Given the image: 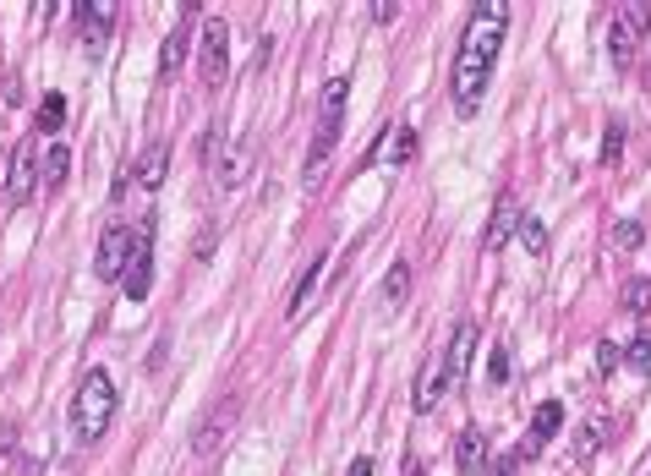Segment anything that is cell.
I'll use <instances>...</instances> for the list:
<instances>
[{
    "mask_svg": "<svg viewBox=\"0 0 651 476\" xmlns=\"http://www.w3.org/2000/svg\"><path fill=\"white\" fill-rule=\"evenodd\" d=\"M504 33H509V6L504 0L471 6L465 33H460V55H455V115H465V121L476 115V104H482V94H487V77H493Z\"/></svg>",
    "mask_w": 651,
    "mask_h": 476,
    "instance_id": "cell-1",
    "label": "cell"
},
{
    "mask_svg": "<svg viewBox=\"0 0 651 476\" xmlns=\"http://www.w3.org/2000/svg\"><path fill=\"white\" fill-rule=\"evenodd\" d=\"M110 416H115V383L104 367H93V373L77 383L72 394V433L77 444H99L104 433H110Z\"/></svg>",
    "mask_w": 651,
    "mask_h": 476,
    "instance_id": "cell-2",
    "label": "cell"
},
{
    "mask_svg": "<svg viewBox=\"0 0 651 476\" xmlns=\"http://www.w3.org/2000/svg\"><path fill=\"white\" fill-rule=\"evenodd\" d=\"M345 99H351V77H329L318 94V132H312V154H307V187L323 176L334 143H340V121H345Z\"/></svg>",
    "mask_w": 651,
    "mask_h": 476,
    "instance_id": "cell-3",
    "label": "cell"
},
{
    "mask_svg": "<svg viewBox=\"0 0 651 476\" xmlns=\"http://www.w3.org/2000/svg\"><path fill=\"white\" fill-rule=\"evenodd\" d=\"M121 285L132 301H143L154 290V219L132 225V252H126V269H121Z\"/></svg>",
    "mask_w": 651,
    "mask_h": 476,
    "instance_id": "cell-4",
    "label": "cell"
},
{
    "mask_svg": "<svg viewBox=\"0 0 651 476\" xmlns=\"http://www.w3.org/2000/svg\"><path fill=\"white\" fill-rule=\"evenodd\" d=\"M197 72H203V83H225L230 72V28L225 17H203V39H197Z\"/></svg>",
    "mask_w": 651,
    "mask_h": 476,
    "instance_id": "cell-5",
    "label": "cell"
},
{
    "mask_svg": "<svg viewBox=\"0 0 651 476\" xmlns=\"http://www.w3.org/2000/svg\"><path fill=\"white\" fill-rule=\"evenodd\" d=\"M455 389V383H449V362H444V351H433L422 362V373H416V383H411V405L416 411H438V400H444V394Z\"/></svg>",
    "mask_w": 651,
    "mask_h": 476,
    "instance_id": "cell-6",
    "label": "cell"
},
{
    "mask_svg": "<svg viewBox=\"0 0 651 476\" xmlns=\"http://www.w3.org/2000/svg\"><path fill=\"white\" fill-rule=\"evenodd\" d=\"M520 197L515 192H498V203H493V219H487V236H482V252H504L509 241H515V230H520Z\"/></svg>",
    "mask_w": 651,
    "mask_h": 476,
    "instance_id": "cell-7",
    "label": "cell"
},
{
    "mask_svg": "<svg viewBox=\"0 0 651 476\" xmlns=\"http://www.w3.org/2000/svg\"><path fill=\"white\" fill-rule=\"evenodd\" d=\"M126 252H132V225H104L99 258H93V274H99V280H121Z\"/></svg>",
    "mask_w": 651,
    "mask_h": 476,
    "instance_id": "cell-8",
    "label": "cell"
},
{
    "mask_svg": "<svg viewBox=\"0 0 651 476\" xmlns=\"http://www.w3.org/2000/svg\"><path fill=\"white\" fill-rule=\"evenodd\" d=\"M11 203H28L33 192H39V143H17V154H11V181H6Z\"/></svg>",
    "mask_w": 651,
    "mask_h": 476,
    "instance_id": "cell-9",
    "label": "cell"
},
{
    "mask_svg": "<svg viewBox=\"0 0 651 476\" xmlns=\"http://www.w3.org/2000/svg\"><path fill=\"white\" fill-rule=\"evenodd\" d=\"M247 176H252V143H219V154H214V181L219 187L236 192Z\"/></svg>",
    "mask_w": 651,
    "mask_h": 476,
    "instance_id": "cell-10",
    "label": "cell"
},
{
    "mask_svg": "<svg viewBox=\"0 0 651 476\" xmlns=\"http://www.w3.org/2000/svg\"><path fill=\"white\" fill-rule=\"evenodd\" d=\"M126 176L137 181V187H165V176H170V143H148L143 154L132 159V170H126Z\"/></svg>",
    "mask_w": 651,
    "mask_h": 476,
    "instance_id": "cell-11",
    "label": "cell"
},
{
    "mask_svg": "<svg viewBox=\"0 0 651 476\" xmlns=\"http://www.w3.org/2000/svg\"><path fill=\"white\" fill-rule=\"evenodd\" d=\"M558 427H564V405H558V400H542V405H537V416H531V438L515 449V455H520V460H531V455H537V449L558 433Z\"/></svg>",
    "mask_w": 651,
    "mask_h": 476,
    "instance_id": "cell-12",
    "label": "cell"
},
{
    "mask_svg": "<svg viewBox=\"0 0 651 476\" xmlns=\"http://www.w3.org/2000/svg\"><path fill=\"white\" fill-rule=\"evenodd\" d=\"M444 362H449V383H465V373H471V362H476V323L471 318L455 323V340H449Z\"/></svg>",
    "mask_w": 651,
    "mask_h": 476,
    "instance_id": "cell-13",
    "label": "cell"
},
{
    "mask_svg": "<svg viewBox=\"0 0 651 476\" xmlns=\"http://www.w3.org/2000/svg\"><path fill=\"white\" fill-rule=\"evenodd\" d=\"M77 22H83L88 50H104V39H110V28H115V6L110 0H83V6H77Z\"/></svg>",
    "mask_w": 651,
    "mask_h": 476,
    "instance_id": "cell-14",
    "label": "cell"
},
{
    "mask_svg": "<svg viewBox=\"0 0 651 476\" xmlns=\"http://www.w3.org/2000/svg\"><path fill=\"white\" fill-rule=\"evenodd\" d=\"M411 159H416V132L411 126H394V132H383V148L367 165H411Z\"/></svg>",
    "mask_w": 651,
    "mask_h": 476,
    "instance_id": "cell-15",
    "label": "cell"
},
{
    "mask_svg": "<svg viewBox=\"0 0 651 476\" xmlns=\"http://www.w3.org/2000/svg\"><path fill=\"white\" fill-rule=\"evenodd\" d=\"M455 466H460V476L487 471V438H482V427H465V433L455 438Z\"/></svg>",
    "mask_w": 651,
    "mask_h": 476,
    "instance_id": "cell-16",
    "label": "cell"
},
{
    "mask_svg": "<svg viewBox=\"0 0 651 476\" xmlns=\"http://www.w3.org/2000/svg\"><path fill=\"white\" fill-rule=\"evenodd\" d=\"M635 44H641V33L630 28V17H624V11H613V22H608V55H613V66H630L635 61Z\"/></svg>",
    "mask_w": 651,
    "mask_h": 476,
    "instance_id": "cell-17",
    "label": "cell"
},
{
    "mask_svg": "<svg viewBox=\"0 0 651 476\" xmlns=\"http://www.w3.org/2000/svg\"><path fill=\"white\" fill-rule=\"evenodd\" d=\"M192 11H197V6H181L176 33H170L165 50H159V77H176V72H181V61H186V22H192Z\"/></svg>",
    "mask_w": 651,
    "mask_h": 476,
    "instance_id": "cell-18",
    "label": "cell"
},
{
    "mask_svg": "<svg viewBox=\"0 0 651 476\" xmlns=\"http://www.w3.org/2000/svg\"><path fill=\"white\" fill-rule=\"evenodd\" d=\"M318 274H323V252H312L307 258V269H301V280H296V290H290V318H301V312H307V301L318 296Z\"/></svg>",
    "mask_w": 651,
    "mask_h": 476,
    "instance_id": "cell-19",
    "label": "cell"
},
{
    "mask_svg": "<svg viewBox=\"0 0 651 476\" xmlns=\"http://www.w3.org/2000/svg\"><path fill=\"white\" fill-rule=\"evenodd\" d=\"M230 422H236V400H225L219 411H208V422L197 427V438H192V449H197V455H214V438L225 433Z\"/></svg>",
    "mask_w": 651,
    "mask_h": 476,
    "instance_id": "cell-20",
    "label": "cell"
},
{
    "mask_svg": "<svg viewBox=\"0 0 651 476\" xmlns=\"http://www.w3.org/2000/svg\"><path fill=\"white\" fill-rule=\"evenodd\" d=\"M66 170H72V148H66V143H50V148H44V165H39V187L55 192V187L66 181Z\"/></svg>",
    "mask_w": 651,
    "mask_h": 476,
    "instance_id": "cell-21",
    "label": "cell"
},
{
    "mask_svg": "<svg viewBox=\"0 0 651 476\" xmlns=\"http://www.w3.org/2000/svg\"><path fill=\"white\" fill-rule=\"evenodd\" d=\"M61 126H66V99H61V94H44V104L33 110V132H39V137H55Z\"/></svg>",
    "mask_w": 651,
    "mask_h": 476,
    "instance_id": "cell-22",
    "label": "cell"
},
{
    "mask_svg": "<svg viewBox=\"0 0 651 476\" xmlns=\"http://www.w3.org/2000/svg\"><path fill=\"white\" fill-rule=\"evenodd\" d=\"M608 433H613L608 416H591V422L580 427V438H575V455H580V460H591V455L602 449V438H608Z\"/></svg>",
    "mask_w": 651,
    "mask_h": 476,
    "instance_id": "cell-23",
    "label": "cell"
},
{
    "mask_svg": "<svg viewBox=\"0 0 651 476\" xmlns=\"http://www.w3.org/2000/svg\"><path fill=\"white\" fill-rule=\"evenodd\" d=\"M515 378V356H509V345L498 340L493 345V356H487V383H493V389H504V383Z\"/></svg>",
    "mask_w": 651,
    "mask_h": 476,
    "instance_id": "cell-24",
    "label": "cell"
},
{
    "mask_svg": "<svg viewBox=\"0 0 651 476\" xmlns=\"http://www.w3.org/2000/svg\"><path fill=\"white\" fill-rule=\"evenodd\" d=\"M515 236L520 241H526V252H531V258H548V225H542V219H520V230H515Z\"/></svg>",
    "mask_w": 651,
    "mask_h": 476,
    "instance_id": "cell-25",
    "label": "cell"
},
{
    "mask_svg": "<svg viewBox=\"0 0 651 476\" xmlns=\"http://www.w3.org/2000/svg\"><path fill=\"white\" fill-rule=\"evenodd\" d=\"M646 241V225H635V219H619L613 225V236H608V247H619V252H635Z\"/></svg>",
    "mask_w": 651,
    "mask_h": 476,
    "instance_id": "cell-26",
    "label": "cell"
},
{
    "mask_svg": "<svg viewBox=\"0 0 651 476\" xmlns=\"http://www.w3.org/2000/svg\"><path fill=\"white\" fill-rule=\"evenodd\" d=\"M405 296H411V269H405V263H394L389 280H383V301H394V307H400Z\"/></svg>",
    "mask_w": 651,
    "mask_h": 476,
    "instance_id": "cell-27",
    "label": "cell"
},
{
    "mask_svg": "<svg viewBox=\"0 0 651 476\" xmlns=\"http://www.w3.org/2000/svg\"><path fill=\"white\" fill-rule=\"evenodd\" d=\"M624 362H630L641 378H651V329H641V334H635V345H630V351H624Z\"/></svg>",
    "mask_w": 651,
    "mask_h": 476,
    "instance_id": "cell-28",
    "label": "cell"
},
{
    "mask_svg": "<svg viewBox=\"0 0 651 476\" xmlns=\"http://www.w3.org/2000/svg\"><path fill=\"white\" fill-rule=\"evenodd\" d=\"M646 307H651V280L641 274V280L624 285V312H646Z\"/></svg>",
    "mask_w": 651,
    "mask_h": 476,
    "instance_id": "cell-29",
    "label": "cell"
},
{
    "mask_svg": "<svg viewBox=\"0 0 651 476\" xmlns=\"http://www.w3.org/2000/svg\"><path fill=\"white\" fill-rule=\"evenodd\" d=\"M619 154H624V126L613 121L608 132H602V165H619Z\"/></svg>",
    "mask_w": 651,
    "mask_h": 476,
    "instance_id": "cell-30",
    "label": "cell"
},
{
    "mask_svg": "<svg viewBox=\"0 0 651 476\" xmlns=\"http://www.w3.org/2000/svg\"><path fill=\"white\" fill-rule=\"evenodd\" d=\"M619 362H624V351H619V345H613V340H602V345H597V373L608 378V373H613V367H619Z\"/></svg>",
    "mask_w": 651,
    "mask_h": 476,
    "instance_id": "cell-31",
    "label": "cell"
},
{
    "mask_svg": "<svg viewBox=\"0 0 651 476\" xmlns=\"http://www.w3.org/2000/svg\"><path fill=\"white\" fill-rule=\"evenodd\" d=\"M372 22H394V17H400V6H394V0H372Z\"/></svg>",
    "mask_w": 651,
    "mask_h": 476,
    "instance_id": "cell-32",
    "label": "cell"
},
{
    "mask_svg": "<svg viewBox=\"0 0 651 476\" xmlns=\"http://www.w3.org/2000/svg\"><path fill=\"white\" fill-rule=\"evenodd\" d=\"M515 466H520V455H504V460H493V476H515Z\"/></svg>",
    "mask_w": 651,
    "mask_h": 476,
    "instance_id": "cell-33",
    "label": "cell"
},
{
    "mask_svg": "<svg viewBox=\"0 0 651 476\" xmlns=\"http://www.w3.org/2000/svg\"><path fill=\"white\" fill-rule=\"evenodd\" d=\"M11 444H17V427H0V455H11Z\"/></svg>",
    "mask_w": 651,
    "mask_h": 476,
    "instance_id": "cell-34",
    "label": "cell"
},
{
    "mask_svg": "<svg viewBox=\"0 0 651 476\" xmlns=\"http://www.w3.org/2000/svg\"><path fill=\"white\" fill-rule=\"evenodd\" d=\"M351 476H372V460L362 455V460H356V466H351Z\"/></svg>",
    "mask_w": 651,
    "mask_h": 476,
    "instance_id": "cell-35",
    "label": "cell"
}]
</instances>
